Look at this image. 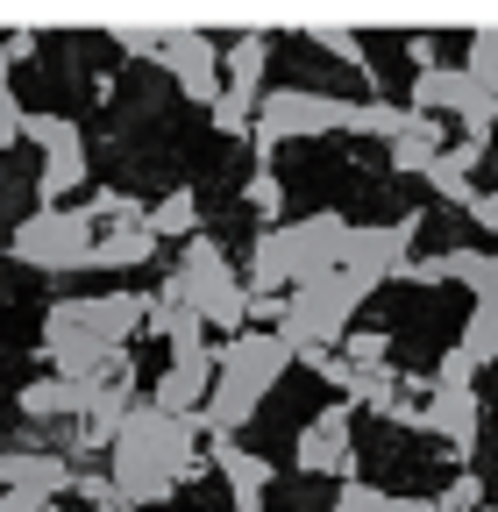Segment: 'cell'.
<instances>
[{
    "mask_svg": "<svg viewBox=\"0 0 498 512\" xmlns=\"http://www.w3.org/2000/svg\"><path fill=\"white\" fill-rule=\"evenodd\" d=\"M164 299L193 306V313L207 320V335H221V342L249 335V313H257V299H249V278L228 264L221 235H193V242H185L178 271L164 278Z\"/></svg>",
    "mask_w": 498,
    "mask_h": 512,
    "instance_id": "1",
    "label": "cell"
},
{
    "mask_svg": "<svg viewBox=\"0 0 498 512\" xmlns=\"http://www.w3.org/2000/svg\"><path fill=\"white\" fill-rule=\"evenodd\" d=\"M356 128V100H335V93H306V86H271L257 100V171H271L278 143H299V136H349Z\"/></svg>",
    "mask_w": 498,
    "mask_h": 512,
    "instance_id": "2",
    "label": "cell"
},
{
    "mask_svg": "<svg viewBox=\"0 0 498 512\" xmlns=\"http://www.w3.org/2000/svg\"><path fill=\"white\" fill-rule=\"evenodd\" d=\"M8 256L22 271L65 278V271H93V221L72 207H36L8 228Z\"/></svg>",
    "mask_w": 498,
    "mask_h": 512,
    "instance_id": "3",
    "label": "cell"
},
{
    "mask_svg": "<svg viewBox=\"0 0 498 512\" xmlns=\"http://www.w3.org/2000/svg\"><path fill=\"white\" fill-rule=\"evenodd\" d=\"M349 420H356V399L321 406L314 420L292 434V470H299V477H335V484H349V477H356V434H349Z\"/></svg>",
    "mask_w": 498,
    "mask_h": 512,
    "instance_id": "4",
    "label": "cell"
},
{
    "mask_svg": "<svg viewBox=\"0 0 498 512\" xmlns=\"http://www.w3.org/2000/svg\"><path fill=\"white\" fill-rule=\"evenodd\" d=\"M349 235L356 221L349 214H306V221H285V242H292V292L299 285H314L328 271H349Z\"/></svg>",
    "mask_w": 498,
    "mask_h": 512,
    "instance_id": "5",
    "label": "cell"
},
{
    "mask_svg": "<svg viewBox=\"0 0 498 512\" xmlns=\"http://www.w3.org/2000/svg\"><path fill=\"white\" fill-rule=\"evenodd\" d=\"M420 228H427V214H392V221H370V228H356V235H349V271H356V278H370V285H392V278H406Z\"/></svg>",
    "mask_w": 498,
    "mask_h": 512,
    "instance_id": "6",
    "label": "cell"
},
{
    "mask_svg": "<svg viewBox=\"0 0 498 512\" xmlns=\"http://www.w3.org/2000/svg\"><path fill=\"white\" fill-rule=\"evenodd\" d=\"M164 72H171V86L193 100V107H214L221 93H228V72H221V43L214 36H200V29H171L164 36Z\"/></svg>",
    "mask_w": 498,
    "mask_h": 512,
    "instance_id": "7",
    "label": "cell"
},
{
    "mask_svg": "<svg viewBox=\"0 0 498 512\" xmlns=\"http://www.w3.org/2000/svg\"><path fill=\"white\" fill-rule=\"evenodd\" d=\"M214 370H221V377H235L242 392L271 399V392H278V377H285V370H299V363H292V349H285L271 328H249V335H235V342H221V349H214Z\"/></svg>",
    "mask_w": 498,
    "mask_h": 512,
    "instance_id": "8",
    "label": "cell"
},
{
    "mask_svg": "<svg viewBox=\"0 0 498 512\" xmlns=\"http://www.w3.org/2000/svg\"><path fill=\"white\" fill-rule=\"evenodd\" d=\"M150 256H157V235L143 200H121L107 221H93V271H143Z\"/></svg>",
    "mask_w": 498,
    "mask_h": 512,
    "instance_id": "9",
    "label": "cell"
},
{
    "mask_svg": "<svg viewBox=\"0 0 498 512\" xmlns=\"http://www.w3.org/2000/svg\"><path fill=\"white\" fill-rule=\"evenodd\" d=\"M427 434H442L449 456L470 463L477 441H484V399H477V384H470V392H456V384H427Z\"/></svg>",
    "mask_w": 498,
    "mask_h": 512,
    "instance_id": "10",
    "label": "cell"
},
{
    "mask_svg": "<svg viewBox=\"0 0 498 512\" xmlns=\"http://www.w3.org/2000/svg\"><path fill=\"white\" fill-rule=\"evenodd\" d=\"M79 484V470H72V456H57V448H8L0 456V491H29V498H65Z\"/></svg>",
    "mask_w": 498,
    "mask_h": 512,
    "instance_id": "11",
    "label": "cell"
},
{
    "mask_svg": "<svg viewBox=\"0 0 498 512\" xmlns=\"http://www.w3.org/2000/svg\"><path fill=\"white\" fill-rule=\"evenodd\" d=\"M477 93V79L463 72V64H427V72H413V93H406V114H463V100Z\"/></svg>",
    "mask_w": 498,
    "mask_h": 512,
    "instance_id": "12",
    "label": "cell"
},
{
    "mask_svg": "<svg viewBox=\"0 0 498 512\" xmlns=\"http://www.w3.org/2000/svg\"><path fill=\"white\" fill-rule=\"evenodd\" d=\"M442 143H449V128H442V114H413L399 136L385 143V164L399 171V178H427V164L442 157Z\"/></svg>",
    "mask_w": 498,
    "mask_h": 512,
    "instance_id": "13",
    "label": "cell"
},
{
    "mask_svg": "<svg viewBox=\"0 0 498 512\" xmlns=\"http://www.w3.org/2000/svg\"><path fill=\"white\" fill-rule=\"evenodd\" d=\"M264 64H271V36H264V29H242V36L221 43L228 93H242V100H264Z\"/></svg>",
    "mask_w": 498,
    "mask_h": 512,
    "instance_id": "14",
    "label": "cell"
},
{
    "mask_svg": "<svg viewBox=\"0 0 498 512\" xmlns=\"http://www.w3.org/2000/svg\"><path fill=\"white\" fill-rule=\"evenodd\" d=\"M207 392H214V356H207V363H171V370L150 384V406L185 420V413H200V406H207Z\"/></svg>",
    "mask_w": 498,
    "mask_h": 512,
    "instance_id": "15",
    "label": "cell"
},
{
    "mask_svg": "<svg viewBox=\"0 0 498 512\" xmlns=\"http://www.w3.org/2000/svg\"><path fill=\"white\" fill-rule=\"evenodd\" d=\"M477 164H484V143H456V150H442V157L427 164V192L470 214V207H477V185H470V171H477Z\"/></svg>",
    "mask_w": 498,
    "mask_h": 512,
    "instance_id": "16",
    "label": "cell"
},
{
    "mask_svg": "<svg viewBox=\"0 0 498 512\" xmlns=\"http://www.w3.org/2000/svg\"><path fill=\"white\" fill-rule=\"evenodd\" d=\"M15 413H22L29 427L79 420V384H65V377H36V384H22V392H15Z\"/></svg>",
    "mask_w": 498,
    "mask_h": 512,
    "instance_id": "17",
    "label": "cell"
},
{
    "mask_svg": "<svg viewBox=\"0 0 498 512\" xmlns=\"http://www.w3.org/2000/svg\"><path fill=\"white\" fill-rule=\"evenodd\" d=\"M150 235L157 242H193L200 235V192L193 185H171L164 200L150 207Z\"/></svg>",
    "mask_w": 498,
    "mask_h": 512,
    "instance_id": "18",
    "label": "cell"
},
{
    "mask_svg": "<svg viewBox=\"0 0 498 512\" xmlns=\"http://www.w3.org/2000/svg\"><path fill=\"white\" fill-rule=\"evenodd\" d=\"M93 171H86V143H72V150H50L43 157V171H36V200L43 207H57V200H65V192H79Z\"/></svg>",
    "mask_w": 498,
    "mask_h": 512,
    "instance_id": "19",
    "label": "cell"
},
{
    "mask_svg": "<svg viewBox=\"0 0 498 512\" xmlns=\"http://www.w3.org/2000/svg\"><path fill=\"white\" fill-rule=\"evenodd\" d=\"M299 36H314L321 50H335L342 64H356L363 79H378V64H370V43H363L356 29H342V22H299Z\"/></svg>",
    "mask_w": 498,
    "mask_h": 512,
    "instance_id": "20",
    "label": "cell"
},
{
    "mask_svg": "<svg viewBox=\"0 0 498 512\" xmlns=\"http://www.w3.org/2000/svg\"><path fill=\"white\" fill-rule=\"evenodd\" d=\"M242 207L257 214L264 228H285V178L278 171H249L242 178Z\"/></svg>",
    "mask_w": 498,
    "mask_h": 512,
    "instance_id": "21",
    "label": "cell"
},
{
    "mask_svg": "<svg viewBox=\"0 0 498 512\" xmlns=\"http://www.w3.org/2000/svg\"><path fill=\"white\" fill-rule=\"evenodd\" d=\"M22 143H36V150L50 157V150H72V143H86V136H79L72 114H29V121H22Z\"/></svg>",
    "mask_w": 498,
    "mask_h": 512,
    "instance_id": "22",
    "label": "cell"
},
{
    "mask_svg": "<svg viewBox=\"0 0 498 512\" xmlns=\"http://www.w3.org/2000/svg\"><path fill=\"white\" fill-rule=\"evenodd\" d=\"M207 114H214V136H228V143H249V136H257V100H242V93H221Z\"/></svg>",
    "mask_w": 498,
    "mask_h": 512,
    "instance_id": "23",
    "label": "cell"
},
{
    "mask_svg": "<svg viewBox=\"0 0 498 512\" xmlns=\"http://www.w3.org/2000/svg\"><path fill=\"white\" fill-rule=\"evenodd\" d=\"M463 57H470V64H463V72H470V79H477V86H484V93L498 100V29H470V43H463Z\"/></svg>",
    "mask_w": 498,
    "mask_h": 512,
    "instance_id": "24",
    "label": "cell"
},
{
    "mask_svg": "<svg viewBox=\"0 0 498 512\" xmlns=\"http://www.w3.org/2000/svg\"><path fill=\"white\" fill-rule=\"evenodd\" d=\"M463 292H470V313H491V320H498V256H491V249H477Z\"/></svg>",
    "mask_w": 498,
    "mask_h": 512,
    "instance_id": "25",
    "label": "cell"
},
{
    "mask_svg": "<svg viewBox=\"0 0 498 512\" xmlns=\"http://www.w3.org/2000/svg\"><path fill=\"white\" fill-rule=\"evenodd\" d=\"M456 349H463V356H470L477 370H484V363H498V320H491V313H470V320H463V342H456Z\"/></svg>",
    "mask_w": 498,
    "mask_h": 512,
    "instance_id": "26",
    "label": "cell"
},
{
    "mask_svg": "<svg viewBox=\"0 0 498 512\" xmlns=\"http://www.w3.org/2000/svg\"><path fill=\"white\" fill-rule=\"evenodd\" d=\"M342 356H349L356 370H378V363H392V335H378V328H349Z\"/></svg>",
    "mask_w": 498,
    "mask_h": 512,
    "instance_id": "27",
    "label": "cell"
},
{
    "mask_svg": "<svg viewBox=\"0 0 498 512\" xmlns=\"http://www.w3.org/2000/svg\"><path fill=\"white\" fill-rule=\"evenodd\" d=\"M164 36H171V29H136V22L107 29V43H114V50H129V57H164Z\"/></svg>",
    "mask_w": 498,
    "mask_h": 512,
    "instance_id": "28",
    "label": "cell"
},
{
    "mask_svg": "<svg viewBox=\"0 0 498 512\" xmlns=\"http://www.w3.org/2000/svg\"><path fill=\"white\" fill-rule=\"evenodd\" d=\"M477 505H484V477H477V470H463L442 498H434V512H477Z\"/></svg>",
    "mask_w": 498,
    "mask_h": 512,
    "instance_id": "29",
    "label": "cell"
},
{
    "mask_svg": "<svg viewBox=\"0 0 498 512\" xmlns=\"http://www.w3.org/2000/svg\"><path fill=\"white\" fill-rule=\"evenodd\" d=\"M378 505H385V491H378V484L349 477V484H335V505H328V512H378Z\"/></svg>",
    "mask_w": 498,
    "mask_h": 512,
    "instance_id": "30",
    "label": "cell"
},
{
    "mask_svg": "<svg viewBox=\"0 0 498 512\" xmlns=\"http://www.w3.org/2000/svg\"><path fill=\"white\" fill-rule=\"evenodd\" d=\"M22 121H29V107L15 100V86H0V150L22 143Z\"/></svg>",
    "mask_w": 498,
    "mask_h": 512,
    "instance_id": "31",
    "label": "cell"
},
{
    "mask_svg": "<svg viewBox=\"0 0 498 512\" xmlns=\"http://www.w3.org/2000/svg\"><path fill=\"white\" fill-rule=\"evenodd\" d=\"M470 377H477V363H470L463 349H442V363H434L427 384H456V392H470Z\"/></svg>",
    "mask_w": 498,
    "mask_h": 512,
    "instance_id": "32",
    "label": "cell"
},
{
    "mask_svg": "<svg viewBox=\"0 0 498 512\" xmlns=\"http://www.w3.org/2000/svg\"><path fill=\"white\" fill-rule=\"evenodd\" d=\"M470 228H477V235H498V185H491V192H477V207H470Z\"/></svg>",
    "mask_w": 498,
    "mask_h": 512,
    "instance_id": "33",
    "label": "cell"
},
{
    "mask_svg": "<svg viewBox=\"0 0 498 512\" xmlns=\"http://www.w3.org/2000/svg\"><path fill=\"white\" fill-rule=\"evenodd\" d=\"M378 512H434V498H413V491H385Z\"/></svg>",
    "mask_w": 498,
    "mask_h": 512,
    "instance_id": "34",
    "label": "cell"
},
{
    "mask_svg": "<svg viewBox=\"0 0 498 512\" xmlns=\"http://www.w3.org/2000/svg\"><path fill=\"white\" fill-rule=\"evenodd\" d=\"M0 512H50V505L29 498V491H0Z\"/></svg>",
    "mask_w": 498,
    "mask_h": 512,
    "instance_id": "35",
    "label": "cell"
},
{
    "mask_svg": "<svg viewBox=\"0 0 498 512\" xmlns=\"http://www.w3.org/2000/svg\"><path fill=\"white\" fill-rule=\"evenodd\" d=\"M477 512H498V505H477Z\"/></svg>",
    "mask_w": 498,
    "mask_h": 512,
    "instance_id": "36",
    "label": "cell"
}]
</instances>
